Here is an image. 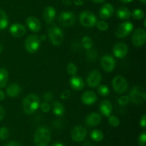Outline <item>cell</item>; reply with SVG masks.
Segmentation results:
<instances>
[{
  "label": "cell",
  "instance_id": "obj_1",
  "mask_svg": "<svg viewBox=\"0 0 146 146\" xmlns=\"http://www.w3.org/2000/svg\"><path fill=\"white\" fill-rule=\"evenodd\" d=\"M40 105V98L37 95L30 94L23 100V109L26 114L34 113L38 110Z\"/></svg>",
  "mask_w": 146,
  "mask_h": 146
},
{
  "label": "cell",
  "instance_id": "obj_2",
  "mask_svg": "<svg viewBox=\"0 0 146 146\" xmlns=\"http://www.w3.org/2000/svg\"><path fill=\"white\" fill-rule=\"evenodd\" d=\"M34 143L36 146H47L51 141V131L44 126L37 128L34 133Z\"/></svg>",
  "mask_w": 146,
  "mask_h": 146
},
{
  "label": "cell",
  "instance_id": "obj_3",
  "mask_svg": "<svg viewBox=\"0 0 146 146\" xmlns=\"http://www.w3.org/2000/svg\"><path fill=\"white\" fill-rule=\"evenodd\" d=\"M48 34L51 43L54 46H58L61 45L64 39L63 31L56 24H52L48 28Z\"/></svg>",
  "mask_w": 146,
  "mask_h": 146
},
{
  "label": "cell",
  "instance_id": "obj_4",
  "mask_svg": "<svg viewBox=\"0 0 146 146\" xmlns=\"http://www.w3.org/2000/svg\"><path fill=\"white\" fill-rule=\"evenodd\" d=\"M130 101L135 104H143L146 99L145 88L141 86H135L130 91Z\"/></svg>",
  "mask_w": 146,
  "mask_h": 146
},
{
  "label": "cell",
  "instance_id": "obj_5",
  "mask_svg": "<svg viewBox=\"0 0 146 146\" xmlns=\"http://www.w3.org/2000/svg\"><path fill=\"white\" fill-rule=\"evenodd\" d=\"M40 45H41V41L39 39V37L38 36L34 35V34L29 36L26 38L25 42H24L25 49L31 54L36 52L39 49Z\"/></svg>",
  "mask_w": 146,
  "mask_h": 146
},
{
  "label": "cell",
  "instance_id": "obj_6",
  "mask_svg": "<svg viewBox=\"0 0 146 146\" xmlns=\"http://www.w3.org/2000/svg\"><path fill=\"white\" fill-rule=\"evenodd\" d=\"M79 21L82 26L86 28H91L96 26L97 18L92 12L89 11H84L79 15Z\"/></svg>",
  "mask_w": 146,
  "mask_h": 146
},
{
  "label": "cell",
  "instance_id": "obj_7",
  "mask_svg": "<svg viewBox=\"0 0 146 146\" xmlns=\"http://www.w3.org/2000/svg\"><path fill=\"white\" fill-rule=\"evenodd\" d=\"M58 22L64 27H71L75 24L76 17L75 14L71 11H64L58 16Z\"/></svg>",
  "mask_w": 146,
  "mask_h": 146
},
{
  "label": "cell",
  "instance_id": "obj_8",
  "mask_svg": "<svg viewBox=\"0 0 146 146\" xmlns=\"http://www.w3.org/2000/svg\"><path fill=\"white\" fill-rule=\"evenodd\" d=\"M112 86L113 90L118 94H123L128 88V82L124 77L116 76L112 80Z\"/></svg>",
  "mask_w": 146,
  "mask_h": 146
},
{
  "label": "cell",
  "instance_id": "obj_9",
  "mask_svg": "<svg viewBox=\"0 0 146 146\" xmlns=\"http://www.w3.org/2000/svg\"><path fill=\"white\" fill-rule=\"evenodd\" d=\"M133 31V25L130 21L123 22L118 26V29L115 31V36L118 38H122L127 37Z\"/></svg>",
  "mask_w": 146,
  "mask_h": 146
},
{
  "label": "cell",
  "instance_id": "obj_10",
  "mask_svg": "<svg viewBox=\"0 0 146 146\" xmlns=\"http://www.w3.org/2000/svg\"><path fill=\"white\" fill-rule=\"evenodd\" d=\"M103 70L106 72H111L114 70L115 67V60L113 57L110 54H106L103 56L100 61Z\"/></svg>",
  "mask_w": 146,
  "mask_h": 146
},
{
  "label": "cell",
  "instance_id": "obj_11",
  "mask_svg": "<svg viewBox=\"0 0 146 146\" xmlns=\"http://www.w3.org/2000/svg\"><path fill=\"white\" fill-rule=\"evenodd\" d=\"M146 41V33L143 29H137L132 35V42L135 46L140 47L145 44Z\"/></svg>",
  "mask_w": 146,
  "mask_h": 146
},
{
  "label": "cell",
  "instance_id": "obj_12",
  "mask_svg": "<svg viewBox=\"0 0 146 146\" xmlns=\"http://www.w3.org/2000/svg\"><path fill=\"white\" fill-rule=\"evenodd\" d=\"M102 80V75L98 70H94L88 75L86 78L87 84L89 87L95 88L99 86Z\"/></svg>",
  "mask_w": 146,
  "mask_h": 146
},
{
  "label": "cell",
  "instance_id": "obj_13",
  "mask_svg": "<svg viewBox=\"0 0 146 146\" xmlns=\"http://www.w3.org/2000/svg\"><path fill=\"white\" fill-rule=\"evenodd\" d=\"M114 56L118 58H123L128 53V46L125 43L118 42L114 45L113 48Z\"/></svg>",
  "mask_w": 146,
  "mask_h": 146
},
{
  "label": "cell",
  "instance_id": "obj_14",
  "mask_svg": "<svg viewBox=\"0 0 146 146\" xmlns=\"http://www.w3.org/2000/svg\"><path fill=\"white\" fill-rule=\"evenodd\" d=\"M87 135V131L84 127L78 125L74 127L71 131V138L76 142L83 141Z\"/></svg>",
  "mask_w": 146,
  "mask_h": 146
},
{
  "label": "cell",
  "instance_id": "obj_15",
  "mask_svg": "<svg viewBox=\"0 0 146 146\" xmlns=\"http://www.w3.org/2000/svg\"><path fill=\"white\" fill-rule=\"evenodd\" d=\"M9 32L13 36L16 37V38H20L25 35V34L27 33V29L22 24L16 23L10 27Z\"/></svg>",
  "mask_w": 146,
  "mask_h": 146
},
{
  "label": "cell",
  "instance_id": "obj_16",
  "mask_svg": "<svg viewBox=\"0 0 146 146\" xmlns=\"http://www.w3.org/2000/svg\"><path fill=\"white\" fill-rule=\"evenodd\" d=\"M26 24H27V27L34 33L38 32L41 29V24L39 20L36 17H33V16L29 17L26 19Z\"/></svg>",
  "mask_w": 146,
  "mask_h": 146
},
{
  "label": "cell",
  "instance_id": "obj_17",
  "mask_svg": "<svg viewBox=\"0 0 146 146\" xmlns=\"http://www.w3.org/2000/svg\"><path fill=\"white\" fill-rule=\"evenodd\" d=\"M114 12V8L111 4L106 3L101 7L99 11V16L102 19L110 18Z\"/></svg>",
  "mask_w": 146,
  "mask_h": 146
},
{
  "label": "cell",
  "instance_id": "obj_18",
  "mask_svg": "<svg viewBox=\"0 0 146 146\" xmlns=\"http://www.w3.org/2000/svg\"><path fill=\"white\" fill-rule=\"evenodd\" d=\"M97 101V96L94 91H85L81 96V101L85 105H92Z\"/></svg>",
  "mask_w": 146,
  "mask_h": 146
},
{
  "label": "cell",
  "instance_id": "obj_19",
  "mask_svg": "<svg viewBox=\"0 0 146 146\" xmlns=\"http://www.w3.org/2000/svg\"><path fill=\"white\" fill-rule=\"evenodd\" d=\"M99 111L104 116H110L111 115V113H112L113 111L112 104L108 100H104L100 104Z\"/></svg>",
  "mask_w": 146,
  "mask_h": 146
},
{
  "label": "cell",
  "instance_id": "obj_20",
  "mask_svg": "<svg viewBox=\"0 0 146 146\" xmlns=\"http://www.w3.org/2000/svg\"><path fill=\"white\" fill-rule=\"evenodd\" d=\"M56 14V9L53 7H46L43 11V19L46 24H50L54 21Z\"/></svg>",
  "mask_w": 146,
  "mask_h": 146
},
{
  "label": "cell",
  "instance_id": "obj_21",
  "mask_svg": "<svg viewBox=\"0 0 146 146\" xmlns=\"http://www.w3.org/2000/svg\"><path fill=\"white\" fill-rule=\"evenodd\" d=\"M101 121V116L98 113H91L87 115L86 118V123L88 126H96L98 125Z\"/></svg>",
  "mask_w": 146,
  "mask_h": 146
},
{
  "label": "cell",
  "instance_id": "obj_22",
  "mask_svg": "<svg viewBox=\"0 0 146 146\" xmlns=\"http://www.w3.org/2000/svg\"><path fill=\"white\" fill-rule=\"evenodd\" d=\"M70 86L75 91H81L85 86L84 80L80 76H72L69 81Z\"/></svg>",
  "mask_w": 146,
  "mask_h": 146
},
{
  "label": "cell",
  "instance_id": "obj_23",
  "mask_svg": "<svg viewBox=\"0 0 146 146\" xmlns=\"http://www.w3.org/2000/svg\"><path fill=\"white\" fill-rule=\"evenodd\" d=\"M21 87L17 84H11L7 88V94L11 98H16L21 93Z\"/></svg>",
  "mask_w": 146,
  "mask_h": 146
},
{
  "label": "cell",
  "instance_id": "obj_24",
  "mask_svg": "<svg viewBox=\"0 0 146 146\" xmlns=\"http://www.w3.org/2000/svg\"><path fill=\"white\" fill-rule=\"evenodd\" d=\"M52 111L54 115L62 116L65 113V108L61 103L56 101L52 104Z\"/></svg>",
  "mask_w": 146,
  "mask_h": 146
},
{
  "label": "cell",
  "instance_id": "obj_25",
  "mask_svg": "<svg viewBox=\"0 0 146 146\" xmlns=\"http://www.w3.org/2000/svg\"><path fill=\"white\" fill-rule=\"evenodd\" d=\"M116 15L121 19L126 20L131 17V12L127 7H121L117 9Z\"/></svg>",
  "mask_w": 146,
  "mask_h": 146
},
{
  "label": "cell",
  "instance_id": "obj_26",
  "mask_svg": "<svg viewBox=\"0 0 146 146\" xmlns=\"http://www.w3.org/2000/svg\"><path fill=\"white\" fill-rule=\"evenodd\" d=\"M9 81V73L7 69L0 68V88H3L7 86Z\"/></svg>",
  "mask_w": 146,
  "mask_h": 146
},
{
  "label": "cell",
  "instance_id": "obj_27",
  "mask_svg": "<svg viewBox=\"0 0 146 146\" xmlns=\"http://www.w3.org/2000/svg\"><path fill=\"white\" fill-rule=\"evenodd\" d=\"M9 19L5 11L0 9V30L4 29L8 27Z\"/></svg>",
  "mask_w": 146,
  "mask_h": 146
},
{
  "label": "cell",
  "instance_id": "obj_28",
  "mask_svg": "<svg viewBox=\"0 0 146 146\" xmlns=\"http://www.w3.org/2000/svg\"><path fill=\"white\" fill-rule=\"evenodd\" d=\"M81 45H82V46L86 50H89L93 48L94 43H93V41L91 37L88 36H84L82 38V40H81Z\"/></svg>",
  "mask_w": 146,
  "mask_h": 146
},
{
  "label": "cell",
  "instance_id": "obj_29",
  "mask_svg": "<svg viewBox=\"0 0 146 146\" xmlns=\"http://www.w3.org/2000/svg\"><path fill=\"white\" fill-rule=\"evenodd\" d=\"M91 138L96 142H100L104 139V134L99 130L95 129L91 133Z\"/></svg>",
  "mask_w": 146,
  "mask_h": 146
},
{
  "label": "cell",
  "instance_id": "obj_30",
  "mask_svg": "<svg viewBox=\"0 0 146 146\" xmlns=\"http://www.w3.org/2000/svg\"><path fill=\"white\" fill-rule=\"evenodd\" d=\"M131 16L135 20H141L145 17V13L141 9H135L131 12Z\"/></svg>",
  "mask_w": 146,
  "mask_h": 146
},
{
  "label": "cell",
  "instance_id": "obj_31",
  "mask_svg": "<svg viewBox=\"0 0 146 146\" xmlns=\"http://www.w3.org/2000/svg\"><path fill=\"white\" fill-rule=\"evenodd\" d=\"M98 92L100 96L103 97H106L109 95L110 90L107 86L105 85H101L98 86Z\"/></svg>",
  "mask_w": 146,
  "mask_h": 146
},
{
  "label": "cell",
  "instance_id": "obj_32",
  "mask_svg": "<svg viewBox=\"0 0 146 146\" xmlns=\"http://www.w3.org/2000/svg\"><path fill=\"white\" fill-rule=\"evenodd\" d=\"M66 70L68 74H69L71 76H76V74L77 71H78V68H77V66L76 64H74V63H69V64L67 65Z\"/></svg>",
  "mask_w": 146,
  "mask_h": 146
},
{
  "label": "cell",
  "instance_id": "obj_33",
  "mask_svg": "<svg viewBox=\"0 0 146 146\" xmlns=\"http://www.w3.org/2000/svg\"><path fill=\"white\" fill-rule=\"evenodd\" d=\"M9 131L7 127L0 128V140L5 141L9 138Z\"/></svg>",
  "mask_w": 146,
  "mask_h": 146
},
{
  "label": "cell",
  "instance_id": "obj_34",
  "mask_svg": "<svg viewBox=\"0 0 146 146\" xmlns=\"http://www.w3.org/2000/svg\"><path fill=\"white\" fill-rule=\"evenodd\" d=\"M108 123L113 127H118L120 125V120L115 115H110L108 116Z\"/></svg>",
  "mask_w": 146,
  "mask_h": 146
},
{
  "label": "cell",
  "instance_id": "obj_35",
  "mask_svg": "<svg viewBox=\"0 0 146 146\" xmlns=\"http://www.w3.org/2000/svg\"><path fill=\"white\" fill-rule=\"evenodd\" d=\"M87 58L90 61H94V60L96 59L97 56H98V53L94 48H91L89 50H87Z\"/></svg>",
  "mask_w": 146,
  "mask_h": 146
},
{
  "label": "cell",
  "instance_id": "obj_36",
  "mask_svg": "<svg viewBox=\"0 0 146 146\" xmlns=\"http://www.w3.org/2000/svg\"><path fill=\"white\" fill-rule=\"evenodd\" d=\"M96 27L98 28V30L101 31H105L106 30H108V24L106 21H104V20H101V21H97L96 23Z\"/></svg>",
  "mask_w": 146,
  "mask_h": 146
},
{
  "label": "cell",
  "instance_id": "obj_37",
  "mask_svg": "<svg viewBox=\"0 0 146 146\" xmlns=\"http://www.w3.org/2000/svg\"><path fill=\"white\" fill-rule=\"evenodd\" d=\"M129 102L130 99L128 96H122L119 97V98L118 99V104L121 106H126Z\"/></svg>",
  "mask_w": 146,
  "mask_h": 146
},
{
  "label": "cell",
  "instance_id": "obj_38",
  "mask_svg": "<svg viewBox=\"0 0 146 146\" xmlns=\"http://www.w3.org/2000/svg\"><path fill=\"white\" fill-rule=\"evenodd\" d=\"M39 107L41 108V111L45 113L49 112V111L51 110V106H50V104L48 102H46V101L40 104Z\"/></svg>",
  "mask_w": 146,
  "mask_h": 146
},
{
  "label": "cell",
  "instance_id": "obj_39",
  "mask_svg": "<svg viewBox=\"0 0 146 146\" xmlns=\"http://www.w3.org/2000/svg\"><path fill=\"white\" fill-rule=\"evenodd\" d=\"M146 142V134L145 132H143L141 133L138 137V143H139V146H146L145 145Z\"/></svg>",
  "mask_w": 146,
  "mask_h": 146
},
{
  "label": "cell",
  "instance_id": "obj_40",
  "mask_svg": "<svg viewBox=\"0 0 146 146\" xmlns=\"http://www.w3.org/2000/svg\"><path fill=\"white\" fill-rule=\"evenodd\" d=\"M44 99L46 102H49V101H51L54 98V94L51 92H46L44 95Z\"/></svg>",
  "mask_w": 146,
  "mask_h": 146
},
{
  "label": "cell",
  "instance_id": "obj_41",
  "mask_svg": "<svg viewBox=\"0 0 146 146\" xmlns=\"http://www.w3.org/2000/svg\"><path fill=\"white\" fill-rule=\"evenodd\" d=\"M70 96H71L70 91H68V90H65V91H64L62 93H61L60 97H61V99L66 100V99H68V98H69Z\"/></svg>",
  "mask_w": 146,
  "mask_h": 146
},
{
  "label": "cell",
  "instance_id": "obj_42",
  "mask_svg": "<svg viewBox=\"0 0 146 146\" xmlns=\"http://www.w3.org/2000/svg\"><path fill=\"white\" fill-rule=\"evenodd\" d=\"M140 125H141L142 128H145L146 126V115H143V116L141 117V120H140Z\"/></svg>",
  "mask_w": 146,
  "mask_h": 146
},
{
  "label": "cell",
  "instance_id": "obj_43",
  "mask_svg": "<svg viewBox=\"0 0 146 146\" xmlns=\"http://www.w3.org/2000/svg\"><path fill=\"white\" fill-rule=\"evenodd\" d=\"M4 116H5V111H4V108L0 106V121L4 119Z\"/></svg>",
  "mask_w": 146,
  "mask_h": 146
},
{
  "label": "cell",
  "instance_id": "obj_44",
  "mask_svg": "<svg viewBox=\"0 0 146 146\" xmlns=\"http://www.w3.org/2000/svg\"><path fill=\"white\" fill-rule=\"evenodd\" d=\"M4 146H22L20 143H19L15 142V141H12V142H9L8 143L6 144Z\"/></svg>",
  "mask_w": 146,
  "mask_h": 146
},
{
  "label": "cell",
  "instance_id": "obj_45",
  "mask_svg": "<svg viewBox=\"0 0 146 146\" xmlns=\"http://www.w3.org/2000/svg\"><path fill=\"white\" fill-rule=\"evenodd\" d=\"M74 3L76 4V5H78V6H81L84 4V1L83 0H74Z\"/></svg>",
  "mask_w": 146,
  "mask_h": 146
},
{
  "label": "cell",
  "instance_id": "obj_46",
  "mask_svg": "<svg viewBox=\"0 0 146 146\" xmlns=\"http://www.w3.org/2000/svg\"><path fill=\"white\" fill-rule=\"evenodd\" d=\"M5 98V94L4 93V91H2L1 90H0V101H1L2 100H4Z\"/></svg>",
  "mask_w": 146,
  "mask_h": 146
},
{
  "label": "cell",
  "instance_id": "obj_47",
  "mask_svg": "<svg viewBox=\"0 0 146 146\" xmlns=\"http://www.w3.org/2000/svg\"><path fill=\"white\" fill-rule=\"evenodd\" d=\"M39 39L41 41H46V36L45 35V34H42V35L39 36Z\"/></svg>",
  "mask_w": 146,
  "mask_h": 146
},
{
  "label": "cell",
  "instance_id": "obj_48",
  "mask_svg": "<svg viewBox=\"0 0 146 146\" xmlns=\"http://www.w3.org/2000/svg\"><path fill=\"white\" fill-rule=\"evenodd\" d=\"M62 1L65 5H67V6H70L71 4V0H62Z\"/></svg>",
  "mask_w": 146,
  "mask_h": 146
},
{
  "label": "cell",
  "instance_id": "obj_49",
  "mask_svg": "<svg viewBox=\"0 0 146 146\" xmlns=\"http://www.w3.org/2000/svg\"><path fill=\"white\" fill-rule=\"evenodd\" d=\"M94 3L96 4H101V3H103L105 1V0H92Z\"/></svg>",
  "mask_w": 146,
  "mask_h": 146
},
{
  "label": "cell",
  "instance_id": "obj_50",
  "mask_svg": "<svg viewBox=\"0 0 146 146\" xmlns=\"http://www.w3.org/2000/svg\"><path fill=\"white\" fill-rule=\"evenodd\" d=\"M133 0H121V1L122 3H123V4H128V3L131 2V1H133Z\"/></svg>",
  "mask_w": 146,
  "mask_h": 146
},
{
  "label": "cell",
  "instance_id": "obj_51",
  "mask_svg": "<svg viewBox=\"0 0 146 146\" xmlns=\"http://www.w3.org/2000/svg\"><path fill=\"white\" fill-rule=\"evenodd\" d=\"M51 146H65L63 143H56L53 144Z\"/></svg>",
  "mask_w": 146,
  "mask_h": 146
},
{
  "label": "cell",
  "instance_id": "obj_52",
  "mask_svg": "<svg viewBox=\"0 0 146 146\" xmlns=\"http://www.w3.org/2000/svg\"><path fill=\"white\" fill-rule=\"evenodd\" d=\"M84 146H94V145H93L92 144H91L90 142H88V141H86V142L84 143Z\"/></svg>",
  "mask_w": 146,
  "mask_h": 146
},
{
  "label": "cell",
  "instance_id": "obj_53",
  "mask_svg": "<svg viewBox=\"0 0 146 146\" xmlns=\"http://www.w3.org/2000/svg\"><path fill=\"white\" fill-rule=\"evenodd\" d=\"M2 51H3V46H2V44L0 43V54L2 52Z\"/></svg>",
  "mask_w": 146,
  "mask_h": 146
},
{
  "label": "cell",
  "instance_id": "obj_54",
  "mask_svg": "<svg viewBox=\"0 0 146 146\" xmlns=\"http://www.w3.org/2000/svg\"><path fill=\"white\" fill-rule=\"evenodd\" d=\"M140 1H141V2L143 3V4H145V3H146V0H140Z\"/></svg>",
  "mask_w": 146,
  "mask_h": 146
},
{
  "label": "cell",
  "instance_id": "obj_55",
  "mask_svg": "<svg viewBox=\"0 0 146 146\" xmlns=\"http://www.w3.org/2000/svg\"><path fill=\"white\" fill-rule=\"evenodd\" d=\"M144 27H146V19H145V21H144Z\"/></svg>",
  "mask_w": 146,
  "mask_h": 146
}]
</instances>
